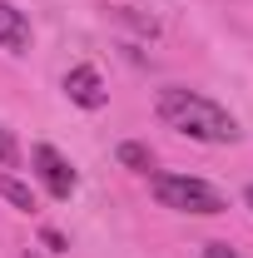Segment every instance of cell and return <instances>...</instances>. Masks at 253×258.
Returning <instances> with one entry per match:
<instances>
[{
	"mask_svg": "<svg viewBox=\"0 0 253 258\" xmlns=\"http://www.w3.org/2000/svg\"><path fill=\"white\" fill-rule=\"evenodd\" d=\"M65 95L75 99L80 109H104V99H109V90H104L99 70H90V64H75V70L65 75Z\"/></svg>",
	"mask_w": 253,
	"mask_h": 258,
	"instance_id": "277c9868",
	"label": "cell"
},
{
	"mask_svg": "<svg viewBox=\"0 0 253 258\" xmlns=\"http://www.w3.org/2000/svg\"><path fill=\"white\" fill-rule=\"evenodd\" d=\"M40 243H45L50 253H65V238H60V233H55V228H45V233H40Z\"/></svg>",
	"mask_w": 253,
	"mask_h": 258,
	"instance_id": "30bf717a",
	"label": "cell"
},
{
	"mask_svg": "<svg viewBox=\"0 0 253 258\" xmlns=\"http://www.w3.org/2000/svg\"><path fill=\"white\" fill-rule=\"evenodd\" d=\"M0 199H5L10 209H20V214H30V209H35L30 184H20V179H15V174H5V169H0Z\"/></svg>",
	"mask_w": 253,
	"mask_h": 258,
	"instance_id": "8992f818",
	"label": "cell"
},
{
	"mask_svg": "<svg viewBox=\"0 0 253 258\" xmlns=\"http://www.w3.org/2000/svg\"><path fill=\"white\" fill-rule=\"evenodd\" d=\"M149 189L164 209H179V214H199V219H214L228 209V199H223L209 179H189V174H154L149 179Z\"/></svg>",
	"mask_w": 253,
	"mask_h": 258,
	"instance_id": "7a4b0ae2",
	"label": "cell"
},
{
	"mask_svg": "<svg viewBox=\"0 0 253 258\" xmlns=\"http://www.w3.org/2000/svg\"><path fill=\"white\" fill-rule=\"evenodd\" d=\"M0 45H5L10 55H25V50H30V20H25V10H15L10 0H0Z\"/></svg>",
	"mask_w": 253,
	"mask_h": 258,
	"instance_id": "5b68a950",
	"label": "cell"
},
{
	"mask_svg": "<svg viewBox=\"0 0 253 258\" xmlns=\"http://www.w3.org/2000/svg\"><path fill=\"white\" fill-rule=\"evenodd\" d=\"M159 119L179 134H189V139H199V144H233L238 139V119L223 104L204 99L199 90H179V85L159 90Z\"/></svg>",
	"mask_w": 253,
	"mask_h": 258,
	"instance_id": "6da1fadb",
	"label": "cell"
},
{
	"mask_svg": "<svg viewBox=\"0 0 253 258\" xmlns=\"http://www.w3.org/2000/svg\"><path fill=\"white\" fill-rule=\"evenodd\" d=\"M243 199H248V209H253V184H248V189H243Z\"/></svg>",
	"mask_w": 253,
	"mask_h": 258,
	"instance_id": "8fae6325",
	"label": "cell"
},
{
	"mask_svg": "<svg viewBox=\"0 0 253 258\" xmlns=\"http://www.w3.org/2000/svg\"><path fill=\"white\" fill-rule=\"evenodd\" d=\"M25 258H40V253H35V248H30V253H25Z\"/></svg>",
	"mask_w": 253,
	"mask_h": 258,
	"instance_id": "7c38bea8",
	"label": "cell"
},
{
	"mask_svg": "<svg viewBox=\"0 0 253 258\" xmlns=\"http://www.w3.org/2000/svg\"><path fill=\"white\" fill-rule=\"evenodd\" d=\"M15 164V139H10V129L0 124V169H10Z\"/></svg>",
	"mask_w": 253,
	"mask_h": 258,
	"instance_id": "ba28073f",
	"label": "cell"
},
{
	"mask_svg": "<svg viewBox=\"0 0 253 258\" xmlns=\"http://www.w3.org/2000/svg\"><path fill=\"white\" fill-rule=\"evenodd\" d=\"M204 258H243V253L228 248V243H204Z\"/></svg>",
	"mask_w": 253,
	"mask_h": 258,
	"instance_id": "9c48e42d",
	"label": "cell"
},
{
	"mask_svg": "<svg viewBox=\"0 0 253 258\" xmlns=\"http://www.w3.org/2000/svg\"><path fill=\"white\" fill-rule=\"evenodd\" d=\"M30 164H35V174H40V184L50 189V199H70L75 194V169H70V159H65L55 144H35Z\"/></svg>",
	"mask_w": 253,
	"mask_h": 258,
	"instance_id": "3957f363",
	"label": "cell"
},
{
	"mask_svg": "<svg viewBox=\"0 0 253 258\" xmlns=\"http://www.w3.org/2000/svg\"><path fill=\"white\" fill-rule=\"evenodd\" d=\"M119 164L134 169V174H149V169H154V154H149L144 144H119Z\"/></svg>",
	"mask_w": 253,
	"mask_h": 258,
	"instance_id": "52a82bcc",
	"label": "cell"
}]
</instances>
